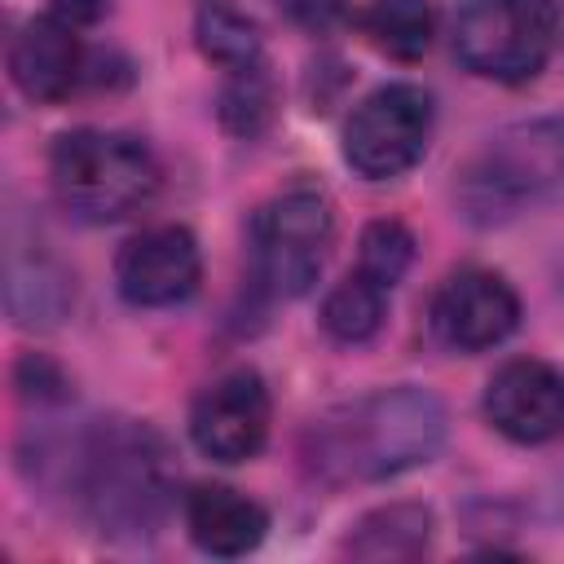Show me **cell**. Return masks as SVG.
I'll return each instance as SVG.
<instances>
[{"instance_id":"1","label":"cell","mask_w":564,"mask_h":564,"mask_svg":"<svg viewBox=\"0 0 564 564\" xmlns=\"http://www.w3.org/2000/svg\"><path fill=\"white\" fill-rule=\"evenodd\" d=\"M441 445L445 405L427 388L401 383L317 414L304 432V463L330 485H366L432 463Z\"/></svg>"},{"instance_id":"2","label":"cell","mask_w":564,"mask_h":564,"mask_svg":"<svg viewBox=\"0 0 564 564\" xmlns=\"http://www.w3.org/2000/svg\"><path fill=\"white\" fill-rule=\"evenodd\" d=\"M79 502L101 533H145L159 524L172 489L167 445L145 423H97L79 445Z\"/></svg>"},{"instance_id":"3","label":"cell","mask_w":564,"mask_h":564,"mask_svg":"<svg viewBox=\"0 0 564 564\" xmlns=\"http://www.w3.org/2000/svg\"><path fill=\"white\" fill-rule=\"evenodd\" d=\"M48 181L66 212L93 225H110L141 212L159 194V163L137 137L75 128L53 141Z\"/></svg>"},{"instance_id":"4","label":"cell","mask_w":564,"mask_h":564,"mask_svg":"<svg viewBox=\"0 0 564 564\" xmlns=\"http://www.w3.org/2000/svg\"><path fill=\"white\" fill-rule=\"evenodd\" d=\"M564 185V119H524L494 132L463 167L458 194L476 220L511 216Z\"/></svg>"},{"instance_id":"5","label":"cell","mask_w":564,"mask_h":564,"mask_svg":"<svg viewBox=\"0 0 564 564\" xmlns=\"http://www.w3.org/2000/svg\"><path fill=\"white\" fill-rule=\"evenodd\" d=\"M560 35L555 0H467L454 18V57L480 79L524 84L555 57Z\"/></svg>"},{"instance_id":"6","label":"cell","mask_w":564,"mask_h":564,"mask_svg":"<svg viewBox=\"0 0 564 564\" xmlns=\"http://www.w3.org/2000/svg\"><path fill=\"white\" fill-rule=\"evenodd\" d=\"M335 216L330 198L313 185H291L273 194L251 225V251H256V278L273 295H304L330 251Z\"/></svg>"},{"instance_id":"7","label":"cell","mask_w":564,"mask_h":564,"mask_svg":"<svg viewBox=\"0 0 564 564\" xmlns=\"http://www.w3.org/2000/svg\"><path fill=\"white\" fill-rule=\"evenodd\" d=\"M432 141V97L419 84L375 88L344 123V163L366 181L410 172Z\"/></svg>"},{"instance_id":"8","label":"cell","mask_w":564,"mask_h":564,"mask_svg":"<svg viewBox=\"0 0 564 564\" xmlns=\"http://www.w3.org/2000/svg\"><path fill=\"white\" fill-rule=\"evenodd\" d=\"M520 326V295L494 269H458L432 295V330L454 352H485Z\"/></svg>"},{"instance_id":"9","label":"cell","mask_w":564,"mask_h":564,"mask_svg":"<svg viewBox=\"0 0 564 564\" xmlns=\"http://www.w3.org/2000/svg\"><path fill=\"white\" fill-rule=\"evenodd\" d=\"M269 388L256 370H229L207 383L189 410L194 445L216 463H247L269 441Z\"/></svg>"},{"instance_id":"10","label":"cell","mask_w":564,"mask_h":564,"mask_svg":"<svg viewBox=\"0 0 564 564\" xmlns=\"http://www.w3.org/2000/svg\"><path fill=\"white\" fill-rule=\"evenodd\" d=\"M203 278L198 242L181 225H154L128 238L115 256V282L119 295L137 308H167L194 295Z\"/></svg>"},{"instance_id":"11","label":"cell","mask_w":564,"mask_h":564,"mask_svg":"<svg viewBox=\"0 0 564 564\" xmlns=\"http://www.w3.org/2000/svg\"><path fill=\"white\" fill-rule=\"evenodd\" d=\"M485 419L520 445L564 436V370L538 357H516L485 383Z\"/></svg>"},{"instance_id":"12","label":"cell","mask_w":564,"mask_h":564,"mask_svg":"<svg viewBox=\"0 0 564 564\" xmlns=\"http://www.w3.org/2000/svg\"><path fill=\"white\" fill-rule=\"evenodd\" d=\"M84 75V48L75 22L62 13L31 18L9 44V79L31 101H62Z\"/></svg>"},{"instance_id":"13","label":"cell","mask_w":564,"mask_h":564,"mask_svg":"<svg viewBox=\"0 0 564 564\" xmlns=\"http://www.w3.org/2000/svg\"><path fill=\"white\" fill-rule=\"evenodd\" d=\"M185 529L207 555H247L260 546L269 516L256 498L229 489V485H198L185 498Z\"/></svg>"},{"instance_id":"14","label":"cell","mask_w":564,"mask_h":564,"mask_svg":"<svg viewBox=\"0 0 564 564\" xmlns=\"http://www.w3.org/2000/svg\"><path fill=\"white\" fill-rule=\"evenodd\" d=\"M357 22H361V35L383 57H397V62L423 57L436 35L432 0H370Z\"/></svg>"},{"instance_id":"15","label":"cell","mask_w":564,"mask_h":564,"mask_svg":"<svg viewBox=\"0 0 564 564\" xmlns=\"http://www.w3.org/2000/svg\"><path fill=\"white\" fill-rule=\"evenodd\" d=\"M427 538H432V511L414 502H397L361 516L357 529L348 533V551L357 560H405L419 555Z\"/></svg>"},{"instance_id":"16","label":"cell","mask_w":564,"mask_h":564,"mask_svg":"<svg viewBox=\"0 0 564 564\" xmlns=\"http://www.w3.org/2000/svg\"><path fill=\"white\" fill-rule=\"evenodd\" d=\"M388 317V286H379L375 278H366L361 269L348 273L326 300H322V326L330 339L339 344H366L370 335H379Z\"/></svg>"},{"instance_id":"17","label":"cell","mask_w":564,"mask_h":564,"mask_svg":"<svg viewBox=\"0 0 564 564\" xmlns=\"http://www.w3.org/2000/svg\"><path fill=\"white\" fill-rule=\"evenodd\" d=\"M198 48L220 62L225 70H242V66H260L264 62V44L256 22L234 4V0H198Z\"/></svg>"},{"instance_id":"18","label":"cell","mask_w":564,"mask_h":564,"mask_svg":"<svg viewBox=\"0 0 564 564\" xmlns=\"http://www.w3.org/2000/svg\"><path fill=\"white\" fill-rule=\"evenodd\" d=\"M70 300V286H66V273H57L48 260H31V264H9V308L18 322L26 326H48L62 317Z\"/></svg>"},{"instance_id":"19","label":"cell","mask_w":564,"mask_h":564,"mask_svg":"<svg viewBox=\"0 0 564 564\" xmlns=\"http://www.w3.org/2000/svg\"><path fill=\"white\" fill-rule=\"evenodd\" d=\"M269 119H273V79L264 70V62L229 70V79L220 88V123L238 137H256Z\"/></svg>"},{"instance_id":"20","label":"cell","mask_w":564,"mask_h":564,"mask_svg":"<svg viewBox=\"0 0 564 564\" xmlns=\"http://www.w3.org/2000/svg\"><path fill=\"white\" fill-rule=\"evenodd\" d=\"M410 260H414V238H410V229H405L401 220H370V225L361 229L357 269H361L366 278H375L379 286L392 291V286L405 278Z\"/></svg>"},{"instance_id":"21","label":"cell","mask_w":564,"mask_h":564,"mask_svg":"<svg viewBox=\"0 0 564 564\" xmlns=\"http://www.w3.org/2000/svg\"><path fill=\"white\" fill-rule=\"evenodd\" d=\"M295 22H304V26H330L339 13H344V4L339 0H278Z\"/></svg>"}]
</instances>
